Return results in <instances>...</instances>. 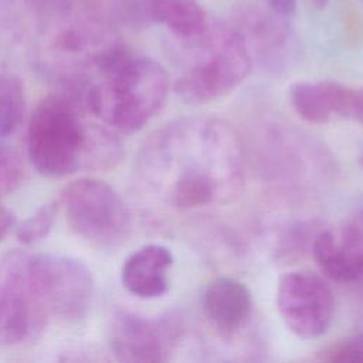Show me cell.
<instances>
[{
	"label": "cell",
	"mask_w": 363,
	"mask_h": 363,
	"mask_svg": "<svg viewBox=\"0 0 363 363\" xmlns=\"http://www.w3.org/2000/svg\"><path fill=\"white\" fill-rule=\"evenodd\" d=\"M152 21L166 26L182 41L200 35L210 23L196 0H149Z\"/></svg>",
	"instance_id": "obj_15"
},
{
	"label": "cell",
	"mask_w": 363,
	"mask_h": 363,
	"mask_svg": "<svg viewBox=\"0 0 363 363\" xmlns=\"http://www.w3.org/2000/svg\"><path fill=\"white\" fill-rule=\"evenodd\" d=\"M92 64L98 79L86 82L75 101L106 125L132 133L163 106L170 81L155 60L133 55L123 44L112 43L94 54Z\"/></svg>",
	"instance_id": "obj_2"
},
{
	"label": "cell",
	"mask_w": 363,
	"mask_h": 363,
	"mask_svg": "<svg viewBox=\"0 0 363 363\" xmlns=\"http://www.w3.org/2000/svg\"><path fill=\"white\" fill-rule=\"evenodd\" d=\"M322 360L337 363L363 362V333L335 343L322 353Z\"/></svg>",
	"instance_id": "obj_19"
},
{
	"label": "cell",
	"mask_w": 363,
	"mask_h": 363,
	"mask_svg": "<svg viewBox=\"0 0 363 363\" xmlns=\"http://www.w3.org/2000/svg\"><path fill=\"white\" fill-rule=\"evenodd\" d=\"M277 308L285 326L298 337L313 339L332 323L335 299L329 285L309 271H292L279 278Z\"/></svg>",
	"instance_id": "obj_8"
},
{
	"label": "cell",
	"mask_w": 363,
	"mask_h": 363,
	"mask_svg": "<svg viewBox=\"0 0 363 363\" xmlns=\"http://www.w3.org/2000/svg\"><path fill=\"white\" fill-rule=\"evenodd\" d=\"M201 306L208 322L223 335H233L248 320L252 311V295L245 284L218 277L207 284Z\"/></svg>",
	"instance_id": "obj_11"
},
{
	"label": "cell",
	"mask_w": 363,
	"mask_h": 363,
	"mask_svg": "<svg viewBox=\"0 0 363 363\" xmlns=\"http://www.w3.org/2000/svg\"><path fill=\"white\" fill-rule=\"evenodd\" d=\"M170 332L160 320L128 311L115 313L111 346L122 362H162L166 357Z\"/></svg>",
	"instance_id": "obj_9"
},
{
	"label": "cell",
	"mask_w": 363,
	"mask_h": 363,
	"mask_svg": "<svg viewBox=\"0 0 363 363\" xmlns=\"http://www.w3.org/2000/svg\"><path fill=\"white\" fill-rule=\"evenodd\" d=\"M62 206L72 230L85 240L111 247L129 233L130 217L119 194L96 177H81L62 191Z\"/></svg>",
	"instance_id": "obj_6"
},
{
	"label": "cell",
	"mask_w": 363,
	"mask_h": 363,
	"mask_svg": "<svg viewBox=\"0 0 363 363\" xmlns=\"http://www.w3.org/2000/svg\"><path fill=\"white\" fill-rule=\"evenodd\" d=\"M26 109L24 86L18 77L0 75V139L14 133Z\"/></svg>",
	"instance_id": "obj_16"
},
{
	"label": "cell",
	"mask_w": 363,
	"mask_h": 363,
	"mask_svg": "<svg viewBox=\"0 0 363 363\" xmlns=\"http://www.w3.org/2000/svg\"><path fill=\"white\" fill-rule=\"evenodd\" d=\"M30 272L50 316L77 322L88 313L94 281L84 262L57 254H30Z\"/></svg>",
	"instance_id": "obj_7"
},
{
	"label": "cell",
	"mask_w": 363,
	"mask_h": 363,
	"mask_svg": "<svg viewBox=\"0 0 363 363\" xmlns=\"http://www.w3.org/2000/svg\"><path fill=\"white\" fill-rule=\"evenodd\" d=\"M347 119L363 123V86H353Z\"/></svg>",
	"instance_id": "obj_20"
},
{
	"label": "cell",
	"mask_w": 363,
	"mask_h": 363,
	"mask_svg": "<svg viewBox=\"0 0 363 363\" xmlns=\"http://www.w3.org/2000/svg\"><path fill=\"white\" fill-rule=\"evenodd\" d=\"M268 9L279 17L288 18L296 10V0H265Z\"/></svg>",
	"instance_id": "obj_21"
},
{
	"label": "cell",
	"mask_w": 363,
	"mask_h": 363,
	"mask_svg": "<svg viewBox=\"0 0 363 363\" xmlns=\"http://www.w3.org/2000/svg\"><path fill=\"white\" fill-rule=\"evenodd\" d=\"M20 156L10 147L0 146V194L13 191L23 179Z\"/></svg>",
	"instance_id": "obj_18"
},
{
	"label": "cell",
	"mask_w": 363,
	"mask_h": 363,
	"mask_svg": "<svg viewBox=\"0 0 363 363\" xmlns=\"http://www.w3.org/2000/svg\"><path fill=\"white\" fill-rule=\"evenodd\" d=\"M91 133L84 123L78 102L68 95L44 96L31 113L27 129V152L38 173L61 177L74 173L82 162L98 164Z\"/></svg>",
	"instance_id": "obj_4"
},
{
	"label": "cell",
	"mask_w": 363,
	"mask_h": 363,
	"mask_svg": "<svg viewBox=\"0 0 363 363\" xmlns=\"http://www.w3.org/2000/svg\"><path fill=\"white\" fill-rule=\"evenodd\" d=\"M233 27L240 33L250 52L255 50L268 61L278 60L291 41L286 18L277 16L269 9L265 11L259 7L245 6L238 11Z\"/></svg>",
	"instance_id": "obj_13"
},
{
	"label": "cell",
	"mask_w": 363,
	"mask_h": 363,
	"mask_svg": "<svg viewBox=\"0 0 363 363\" xmlns=\"http://www.w3.org/2000/svg\"><path fill=\"white\" fill-rule=\"evenodd\" d=\"M173 264L170 250L162 244H145L123 262L121 279L128 292L138 298L153 299L169 289V268Z\"/></svg>",
	"instance_id": "obj_12"
},
{
	"label": "cell",
	"mask_w": 363,
	"mask_h": 363,
	"mask_svg": "<svg viewBox=\"0 0 363 363\" xmlns=\"http://www.w3.org/2000/svg\"><path fill=\"white\" fill-rule=\"evenodd\" d=\"M140 177L173 207L197 208L233 199L242 183V150L233 128L214 118L170 123L146 142Z\"/></svg>",
	"instance_id": "obj_1"
},
{
	"label": "cell",
	"mask_w": 363,
	"mask_h": 363,
	"mask_svg": "<svg viewBox=\"0 0 363 363\" xmlns=\"http://www.w3.org/2000/svg\"><path fill=\"white\" fill-rule=\"evenodd\" d=\"M362 1H363V0H362Z\"/></svg>",
	"instance_id": "obj_24"
},
{
	"label": "cell",
	"mask_w": 363,
	"mask_h": 363,
	"mask_svg": "<svg viewBox=\"0 0 363 363\" xmlns=\"http://www.w3.org/2000/svg\"><path fill=\"white\" fill-rule=\"evenodd\" d=\"M184 43L187 51L174 86L187 102L214 101L233 91L251 71L252 55L233 26L210 20L200 35Z\"/></svg>",
	"instance_id": "obj_3"
},
{
	"label": "cell",
	"mask_w": 363,
	"mask_h": 363,
	"mask_svg": "<svg viewBox=\"0 0 363 363\" xmlns=\"http://www.w3.org/2000/svg\"><path fill=\"white\" fill-rule=\"evenodd\" d=\"M313 258L332 281L353 282L363 275V231L352 224L320 231L312 245Z\"/></svg>",
	"instance_id": "obj_10"
},
{
	"label": "cell",
	"mask_w": 363,
	"mask_h": 363,
	"mask_svg": "<svg viewBox=\"0 0 363 363\" xmlns=\"http://www.w3.org/2000/svg\"><path fill=\"white\" fill-rule=\"evenodd\" d=\"M16 224V216L0 204V241L10 233Z\"/></svg>",
	"instance_id": "obj_22"
},
{
	"label": "cell",
	"mask_w": 363,
	"mask_h": 363,
	"mask_svg": "<svg viewBox=\"0 0 363 363\" xmlns=\"http://www.w3.org/2000/svg\"><path fill=\"white\" fill-rule=\"evenodd\" d=\"M347 85L337 81L296 82L289 88V101L295 112L312 123L342 116Z\"/></svg>",
	"instance_id": "obj_14"
},
{
	"label": "cell",
	"mask_w": 363,
	"mask_h": 363,
	"mask_svg": "<svg viewBox=\"0 0 363 363\" xmlns=\"http://www.w3.org/2000/svg\"><path fill=\"white\" fill-rule=\"evenodd\" d=\"M48 311L30 272V254L10 251L0 259V347L33 340L44 329Z\"/></svg>",
	"instance_id": "obj_5"
},
{
	"label": "cell",
	"mask_w": 363,
	"mask_h": 363,
	"mask_svg": "<svg viewBox=\"0 0 363 363\" xmlns=\"http://www.w3.org/2000/svg\"><path fill=\"white\" fill-rule=\"evenodd\" d=\"M57 213L58 204L55 201H47L40 206L17 227V238L20 242L30 245L45 238L52 230Z\"/></svg>",
	"instance_id": "obj_17"
},
{
	"label": "cell",
	"mask_w": 363,
	"mask_h": 363,
	"mask_svg": "<svg viewBox=\"0 0 363 363\" xmlns=\"http://www.w3.org/2000/svg\"><path fill=\"white\" fill-rule=\"evenodd\" d=\"M312 1H313V4L318 6V7H325L329 0H312Z\"/></svg>",
	"instance_id": "obj_23"
}]
</instances>
